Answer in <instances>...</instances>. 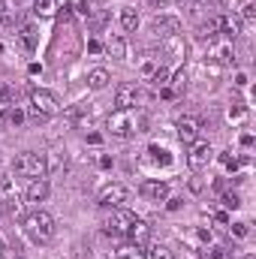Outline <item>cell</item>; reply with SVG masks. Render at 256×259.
<instances>
[{"label":"cell","mask_w":256,"mask_h":259,"mask_svg":"<svg viewBox=\"0 0 256 259\" xmlns=\"http://www.w3.org/2000/svg\"><path fill=\"white\" fill-rule=\"evenodd\" d=\"M166 202H169V211H178L181 208V199H166Z\"/></svg>","instance_id":"40"},{"label":"cell","mask_w":256,"mask_h":259,"mask_svg":"<svg viewBox=\"0 0 256 259\" xmlns=\"http://www.w3.org/2000/svg\"><path fill=\"white\" fill-rule=\"evenodd\" d=\"M220 202H223V208H232V211H235V208H241V196L232 193V190H226V193L220 196Z\"/></svg>","instance_id":"29"},{"label":"cell","mask_w":256,"mask_h":259,"mask_svg":"<svg viewBox=\"0 0 256 259\" xmlns=\"http://www.w3.org/2000/svg\"><path fill=\"white\" fill-rule=\"evenodd\" d=\"M247 232H250L247 223H232V235H235V238H247Z\"/></svg>","instance_id":"34"},{"label":"cell","mask_w":256,"mask_h":259,"mask_svg":"<svg viewBox=\"0 0 256 259\" xmlns=\"http://www.w3.org/2000/svg\"><path fill=\"white\" fill-rule=\"evenodd\" d=\"M199 133H202V121H199V118L187 115V118H181V121H178V139H181L184 145L199 142Z\"/></svg>","instance_id":"8"},{"label":"cell","mask_w":256,"mask_h":259,"mask_svg":"<svg viewBox=\"0 0 256 259\" xmlns=\"http://www.w3.org/2000/svg\"><path fill=\"white\" fill-rule=\"evenodd\" d=\"M18 36H21V46H24L27 52H36V42H39V39H36V30H33L30 24H27V27H21V33H18Z\"/></svg>","instance_id":"24"},{"label":"cell","mask_w":256,"mask_h":259,"mask_svg":"<svg viewBox=\"0 0 256 259\" xmlns=\"http://www.w3.org/2000/svg\"><path fill=\"white\" fill-rule=\"evenodd\" d=\"M226 118H229V124H235V127H241V124L247 121V106H244V103H235V106H229V112H226Z\"/></svg>","instance_id":"20"},{"label":"cell","mask_w":256,"mask_h":259,"mask_svg":"<svg viewBox=\"0 0 256 259\" xmlns=\"http://www.w3.org/2000/svg\"><path fill=\"white\" fill-rule=\"evenodd\" d=\"M58 112H61V100H58L52 91H42V88L30 91V115H33L36 121L55 118Z\"/></svg>","instance_id":"3"},{"label":"cell","mask_w":256,"mask_h":259,"mask_svg":"<svg viewBox=\"0 0 256 259\" xmlns=\"http://www.w3.org/2000/svg\"><path fill=\"white\" fill-rule=\"evenodd\" d=\"M208 58L214 61V64H229V61H235V52H232V46L229 42H211V52H208Z\"/></svg>","instance_id":"14"},{"label":"cell","mask_w":256,"mask_h":259,"mask_svg":"<svg viewBox=\"0 0 256 259\" xmlns=\"http://www.w3.org/2000/svg\"><path fill=\"white\" fill-rule=\"evenodd\" d=\"M106 127H109L112 136H118V139H133L136 133H145L148 118L142 112H136V109H118V112H112L106 118Z\"/></svg>","instance_id":"1"},{"label":"cell","mask_w":256,"mask_h":259,"mask_svg":"<svg viewBox=\"0 0 256 259\" xmlns=\"http://www.w3.org/2000/svg\"><path fill=\"white\" fill-rule=\"evenodd\" d=\"M24 232L36 244H49L55 238V217L46 211H30V214H24Z\"/></svg>","instance_id":"2"},{"label":"cell","mask_w":256,"mask_h":259,"mask_svg":"<svg viewBox=\"0 0 256 259\" xmlns=\"http://www.w3.org/2000/svg\"><path fill=\"white\" fill-rule=\"evenodd\" d=\"M109 81H112V75H109L106 69H91V72H88V88H91V91H103Z\"/></svg>","instance_id":"19"},{"label":"cell","mask_w":256,"mask_h":259,"mask_svg":"<svg viewBox=\"0 0 256 259\" xmlns=\"http://www.w3.org/2000/svg\"><path fill=\"white\" fill-rule=\"evenodd\" d=\"M139 88L136 84H121L118 91H115V106L118 109H136V103H139Z\"/></svg>","instance_id":"11"},{"label":"cell","mask_w":256,"mask_h":259,"mask_svg":"<svg viewBox=\"0 0 256 259\" xmlns=\"http://www.w3.org/2000/svg\"><path fill=\"white\" fill-rule=\"evenodd\" d=\"M145 259H175V256H172V250H169V247H163V244H154L151 250H145Z\"/></svg>","instance_id":"28"},{"label":"cell","mask_w":256,"mask_h":259,"mask_svg":"<svg viewBox=\"0 0 256 259\" xmlns=\"http://www.w3.org/2000/svg\"><path fill=\"white\" fill-rule=\"evenodd\" d=\"M12 100V88L6 81H0V103H9Z\"/></svg>","instance_id":"35"},{"label":"cell","mask_w":256,"mask_h":259,"mask_svg":"<svg viewBox=\"0 0 256 259\" xmlns=\"http://www.w3.org/2000/svg\"><path fill=\"white\" fill-rule=\"evenodd\" d=\"M15 172H18V175H27V178H46V175H49L46 154H36V151L18 154V157H15Z\"/></svg>","instance_id":"4"},{"label":"cell","mask_w":256,"mask_h":259,"mask_svg":"<svg viewBox=\"0 0 256 259\" xmlns=\"http://www.w3.org/2000/svg\"><path fill=\"white\" fill-rule=\"evenodd\" d=\"M196 36H199L202 42H208V46H211V42H214V39L220 36V27H217V18H208L205 24H199V30H196Z\"/></svg>","instance_id":"18"},{"label":"cell","mask_w":256,"mask_h":259,"mask_svg":"<svg viewBox=\"0 0 256 259\" xmlns=\"http://www.w3.org/2000/svg\"><path fill=\"white\" fill-rule=\"evenodd\" d=\"M3 253H6V247H3V241H0V256H3Z\"/></svg>","instance_id":"41"},{"label":"cell","mask_w":256,"mask_h":259,"mask_svg":"<svg viewBox=\"0 0 256 259\" xmlns=\"http://www.w3.org/2000/svg\"><path fill=\"white\" fill-rule=\"evenodd\" d=\"M133 220H136L133 211H127V208H112V217L106 220V235H127Z\"/></svg>","instance_id":"7"},{"label":"cell","mask_w":256,"mask_h":259,"mask_svg":"<svg viewBox=\"0 0 256 259\" xmlns=\"http://www.w3.org/2000/svg\"><path fill=\"white\" fill-rule=\"evenodd\" d=\"M157 66H160V61H154V58H145V61H142V66H139V72H142L145 78H151V75L157 72Z\"/></svg>","instance_id":"32"},{"label":"cell","mask_w":256,"mask_h":259,"mask_svg":"<svg viewBox=\"0 0 256 259\" xmlns=\"http://www.w3.org/2000/svg\"><path fill=\"white\" fill-rule=\"evenodd\" d=\"M24 118H27V115H24L21 109H12V106H9V109H6V115H3V124H9V127H21V124H24Z\"/></svg>","instance_id":"26"},{"label":"cell","mask_w":256,"mask_h":259,"mask_svg":"<svg viewBox=\"0 0 256 259\" xmlns=\"http://www.w3.org/2000/svg\"><path fill=\"white\" fill-rule=\"evenodd\" d=\"M88 52H91V55H97V52H103V46H100L97 39H91V42H88Z\"/></svg>","instance_id":"37"},{"label":"cell","mask_w":256,"mask_h":259,"mask_svg":"<svg viewBox=\"0 0 256 259\" xmlns=\"http://www.w3.org/2000/svg\"><path fill=\"white\" fill-rule=\"evenodd\" d=\"M103 52H106L109 58H115V61H124V58H127V42H124V36H109L106 46H103Z\"/></svg>","instance_id":"17"},{"label":"cell","mask_w":256,"mask_h":259,"mask_svg":"<svg viewBox=\"0 0 256 259\" xmlns=\"http://www.w3.org/2000/svg\"><path fill=\"white\" fill-rule=\"evenodd\" d=\"M115 259H145V250H142L139 244H121L118 253H115Z\"/></svg>","instance_id":"21"},{"label":"cell","mask_w":256,"mask_h":259,"mask_svg":"<svg viewBox=\"0 0 256 259\" xmlns=\"http://www.w3.org/2000/svg\"><path fill=\"white\" fill-rule=\"evenodd\" d=\"M121 24H124V30H136L139 27V12L136 9H121Z\"/></svg>","instance_id":"27"},{"label":"cell","mask_w":256,"mask_h":259,"mask_svg":"<svg viewBox=\"0 0 256 259\" xmlns=\"http://www.w3.org/2000/svg\"><path fill=\"white\" fill-rule=\"evenodd\" d=\"M18 15V6H12V0H0V21L3 24H12Z\"/></svg>","instance_id":"25"},{"label":"cell","mask_w":256,"mask_h":259,"mask_svg":"<svg viewBox=\"0 0 256 259\" xmlns=\"http://www.w3.org/2000/svg\"><path fill=\"white\" fill-rule=\"evenodd\" d=\"M0 214H21V202L15 193V184L0 175Z\"/></svg>","instance_id":"6"},{"label":"cell","mask_w":256,"mask_h":259,"mask_svg":"<svg viewBox=\"0 0 256 259\" xmlns=\"http://www.w3.org/2000/svg\"><path fill=\"white\" fill-rule=\"evenodd\" d=\"M33 12L42 15V18H49V15L58 12V0H33Z\"/></svg>","instance_id":"22"},{"label":"cell","mask_w":256,"mask_h":259,"mask_svg":"<svg viewBox=\"0 0 256 259\" xmlns=\"http://www.w3.org/2000/svg\"><path fill=\"white\" fill-rule=\"evenodd\" d=\"M97 199L103 208H124V202L130 199V187L127 184H106Z\"/></svg>","instance_id":"5"},{"label":"cell","mask_w":256,"mask_h":259,"mask_svg":"<svg viewBox=\"0 0 256 259\" xmlns=\"http://www.w3.org/2000/svg\"><path fill=\"white\" fill-rule=\"evenodd\" d=\"M49 193H52L49 181H46V178H33L24 196H27V202H46V199H49Z\"/></svg>","instance_id":"15"},{"label":"cell","mask_w":256,"mask_h":259,"mask_svg":"<svg viewBox=\"0 0 256 259\" xmlns=\"http://www.w3.org/2000/svg\"><path fill=\"white\" fill-rule=\"evenodd\" d=\"M217 27H220V33H223L226 39H235V36L244 30V21H241L238 15H217Z\"/></svg>","instance_id":"12"},{"label":"cell","mask_w":256,"mask_h":259,"mask_svg":"<svg viewBox=\"0 0 256 259\" xmlns=\"http://www.w3.org/2000/svg\"><path fill=\"white\" fill-rule=\"evenodd\" d=\"M235 84H238V88H244V84H247V75H244V72H238V75H235Z\"/></svg>","instance_id":"38"},{"label":"cell","mask_w":256,"mask_h":259,"mask_svg":"<svg viewBox=\"0 0 256 259\" xmlns=\"http://www.w3.org/2000/svg\"><path fill=\"white\" fill-rule=\"evenodd\" d=\"M148 154H151V157H154L157 163H163V166H169V163H172L169 151H163V148H157V145H151V148H148Z\"/></svg>","instance_id":"30"},{"label":"cell","mask_w":256,"mask_h":259,"mask_svg":"<svg viewBox=\"0 0 256 259\" xmlns=\"http://www.w3.org/2000/svg\"><path fill=\"white\" fill-rule=\"evenodd\" d=\"M154 33H157L160 39L178 36V33H181V24H178V18H157V21H154Z\"/></svg>","instance_id":"16"},{"label":"cell","mask_w":256,"mask_h":259,"mask_svg":"<svg viewBox=\"0 0 256 259\" xmlns=\"http://www.w3.org/2000/svg\"><path fill=\"white\" fill-rule=\"evenodd\" d=\"M169 84H172V91H181L187 84V69H178L175 75H169Z\"/></svg>","instance_id":"31"},{"label":"cell","mask_w":256,"mask_h":259,"mask_svg":"<svg viewBox=\"0 0 256 259\" xmlns=\"http://www.w3.org/2000/svg\"><path fill=\"white\" fill-rule=\"evenodd\" d=\"M235 6H238V18L241 21H250L256 15V0H235Z\"/></svg>","instance_id":"23"},{"label":"cell","mask_w":256,"mask_h":259,"mask_svg":"<svg viewBox=\"0 0 256 259\" xmlns=\"http://www.w3.org/2000/svg\"><path fill=\"white\" fill-rule=\"evenodd\" d=\"M211 145L208 142H193L190 145V154H187V163H190V169H202V166H208V160H211Z\"/></svg>","instance_id":"9"},{"label":"cell","mask_w":256,"mask_h":259,"mask_svg":"<svg viewBox=\"0 0 256 259\" xmlns=\"http://www.w3.org/2000/svg\"><path fill=\"white\" fill-rule=\"evenodd\" d=\"M139 193L145 199H151V202H166L169 199V184L166 181H142Z\"/></svg>","instance_id":"10"},{"label":"cell","mask_w":256,"mask_h":259,"mask_svg":"<svg viewBox=\"0 0 256 259\" xmlns=\"http://www.w3.org/2000/svg\"><path fill=\"white\" fill-rule=\"evenodd\" d=\"M241 145H244V148H250V145H253V136H250V133H244V136H241Z\"/></svg>","instance_id":"39"},{"label":"cell","mask_w":256,"mask_h":259,"mask_svg":"<svg viewBox=\"0 0 256 259\" xmlns=\"http://www.w3.org/2000/svg\"><path fill=\"white\" fill-rule=\"evenodd\" d=\"M241 259H256V256H253V253H247V256H241Z\"/></svg>","instance_id":"42"},{"label":"cell","mask_w":256,"mask_h":259,"mask_svg":"<svg viewBox=\"0 0 256 259\" xmlns=\"http://www.w3.org/2000/svg\"><path fill=\"white\" fill-rule=\"evenodd\" d=\"M205 256H208V259H229V253H226L223 247H211V250H208Z\"/></svg>","instance_id":"36"},{"label":"cell","mask_w":256,"mask_h":259,"mask_svg":"<svg viewBox=\"0 0 256 259\" xmlns=\"http://www.w3.org/2000/svg\"><path fill=\"white\" fill-rule=\"evenodd\" d=\"M127 238H130V244H139V247H142V244L151 238V226H148L145 220L136 217V220L130 223V229H127Z\"/></svg>","instance_id":"13"},{"label":"cell","mask_w":256,"mask_h":259,"mask_svg":"<svg viewBox=\"0 0 256 259\" xmlns=\"http://www.w3.org/2000/svg\"><path fill=\"white\" fill-rule=\"evenodd\" d=\"M220 163H223L229 172H235V169H238V157H232V151H223V154H220Z\"/></svg>","instance_id":"33"}]
</instances>
